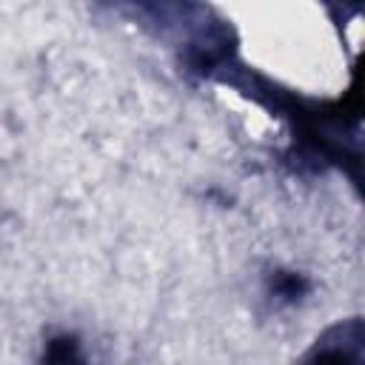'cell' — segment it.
I'll use <instances>...</instances> for the list:
<instances>
[{"label":"cell","mask_w":365,"mask_h":365,"mask_svg":"<svg viewBox=\"0 0 365 365\" xmlns=\"http://www.w3.org/2000/svg\"><path fill=\"white\" fill-rule=\"evenodd\" d=\"M299 365H362V325L351 319L345 325H334L317 345L305 354Z\"/></svg>","instance_id":"obj_1"}]
</instances>
